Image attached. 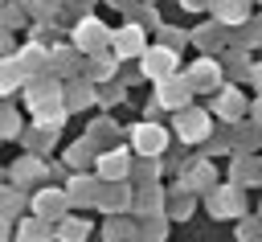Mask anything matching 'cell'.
Wrapping results in <instances>:
<instances>
[{
  "mask_svg": "<svg viewBox=\"0 0 262 242\" xmlns=\"http://www.w3.org/2000/svg\"><path fill=\"white\" fill-rule=\"evenodd\" d=\"M184 4H188V8H196V4H205V0H184Z\"/></svg>",
  "mask_w": 262,
  "mask_h": 242,
  "instance_id": "5bb4252c",
  "label": "cell"
},
{
  "mask_svg": "<svg viewBox=\"0 0 262 242\" xmlns=\"http://www.w3.org/2000/svg\"><path fill=\"white\" fill-rule=\"evenodd\" d=\"M237 111H242V103H237L233 94H225V98H221V115H237Z\"/></svg>",
  "mask_w": 262,
  "mask_h": 242,
  "instance_id": "4fadbf2b",
  "label": "cell"
},
{
  "mask_svg": "<svg viewBox=\"0 0 262 242\" xmlns=\"http://www.w3.org/2000/svg\"><path fill=\"white\" fill-rule=\"evenodd\" d=\"M20 78H25V66H20V62H4V66H0V90L16 86Z\"/></svg>",
  "mask_w": 262,
  "mask_h": 242,
  "instance_id": "ba28073f",
  "label": "cell"
},
{
  "mask_svg": "<svg viewBox=\"0 0 262 242\" xmlns=\"http://www.w3.org/2000/svg\"><path fill=\"white\" fill-rule=\"evenodd\" d=\"M188 86H192V82H184V78H160V103L180 111V107L188 103V94H192Z\"/></svg>",
  "mask_w": 262,
  "mask_h": 242,
  "instance_id": "3957f363",
  "label": "cell"
},
{
  "mask_svg": "<svg viewBox=\"0 0 262 242\" xmlns=\"http://www.w3.org/2000/svg\"><path fill=\"white\" fill-rule=\"evenodd\" d=\"M233 209H237V197L233 193H221L217 197V213H233Z\"/></svg>",
  "mask_w": 262,
  "mask_h": 242,
  "instance_id": "7c38bea8",
  "label": "cell"
},
{
  "mask_svg": "<svg viewBox=\"0 0 262 242\" xmlns=\"http://www.w3.org/2000/svg\"><path fill=\"white\" fill-rule=\"evenodd\" d=\"M102 41H106V33H102L98 21H82V25H78V45H82V49H98Z\"/></svg>",
  "mask_w": 262,
  "mask_h": 242,
  "instance_id": "8992f818",
  "label": "cell"
},
{
  "mask_svg": "<svg viewBox=\"0 0 262 242\" xmlns=\"http://www.w3.org/2000/svg\"><path fill=\"white\" fill-rule=\"evenodd\" d=\"M213 78H217V70H213V62H201V66L192 70V82H205V86H209Z\"/></svg>",
  "mask_w": 262,
  "mask_h": 242,
  "instance_id": "30bf717a",
  "label": "cell"
},
{
  "mask_svg": "<svg viewBox=\"0 0 262 242\" xmlns=\"http://www.w3.org/2000/svg\"><path fill=\"white\" fill-rule=\"evenodd\" d=\"M131 139H135V152H139V156H156V152H164V127H156V123H139Z\"/></svg>",
  "mask_w": 262,
  "mask_h": 242,
  "instance_id": "6da1fadb",
  "label": "cell"
},
{
  "mask_svg": "<svg viewBox=\"0 0 262 242\" xmlns=\"http://www.w3.org/2000/svg\"><path fill=\"white\" fill-rule=\"evenodd\" d=\"M213 8H217L221 21H242L246 16V0H213Z\"/></svg>",
  "mask_w": 262,
  "mask_h": 242,
  "instance_id": "52a82bcc",
  "label": "cell"
},
{
  "mask_svg": "<svg viewBox=\"0 0 262 242\" xmlns=\"http://www.w3.org/2000/svg\"><path fill=\"white\" fill-rule=\"evenodd\" d=\"M172 70H176V53H172V49H147V53H143V74L168 78Z\"/></svg>",
  "mask_w": 262,
  "mask_h": 242,
  "instance_id": "7a4b0ae2",
  "label": "cell"
},
{
  "mask_svg": "<svg viewBox=\"0 0 262 242\" xmlns=\"http://www.w3.org/2000/svg\"><path fill=\"white\" fill-rule=\"evenodd\" d=\"M139 49H143V33H139V25H127V29L115 33V53H119V57H131V53H139Z\"/></svg>",
  "mask_w": 262,
  "mask_h": 242,
  "instance_id": "5b68a950",
  "label": "cell"
},
{
  "mask_svg": "<svg viewBox=\"0 0 262 242\" xmlns=\"http://www.w3.org/2000/svg\"><path fill=\"white\" fill-rule=\"evenodd\" d=\"M102 176H123V168H127V156L123 152H111V156H102Z\"/></svg>",
  "mask_w": 262,
  "mask_h": 242,
  "instance_id": "9c48e42d",
  "label": "cell"
},
{
  "mask_svg": "<svg viewBox=\"0 0 262 242\" xmlns=\"http://www.w3.org/2000/svg\"><path fill=\"white\" fill-rule=\"evenodd\" d=\"M20 242H49V238H45V230L33 221V226H25V230H20Z\"/></svg>",
  "mask_w": 262,
  "mask_h": 242,
  "instance_id": "8fae6325",
  "label": "cell"
},
{
  "mask_svg": "<svg viewBox=\"0 0 262 242\" xmlns=\"http://www.w3.org/2000/svg\"><path fill=\"white\" fill-rule=\"evenodd\" d=\"M0 242H4V226H0Z\"/></svg>",
  "mask_w": 262,
  "mask_h": 242,
  "instance_id": "9a60e30c",
  "label": "cell"
},
{
  "mask_svg": "<svg viewBox=\"0 0 262 242\" xmlns=\"http://www.w3.org/2000/svg\"><path fill=\"white\" fill-rule=\"evenodd\" d=\"M176 131H180L184 139H205V135H209V115H201V111H180Z\"/></svg>",
  "mask_w": 262,
  "mask_h": 242,
  "instance_id": "277c9868",
  "label": "cell"
}]
</instances>
